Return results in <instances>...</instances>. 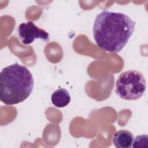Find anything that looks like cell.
<instances>
[{
  "instance_id": "cell-1",
  "label": "cell",
  "mask_w": 148,
  "mask_h": 148,
  "mask_svg": "<svg viewBox=\"0 0 148 148\" xmlns=\"http://www.w3.org/2000/svg\"><path fill=\"white\" fill-rule=\"evenodd\" d=\"M136 23L121 12L103 10L94 20L92 33L95 42L102 50L117 53L132 35Z\"/></svg>"
},
{
  "instance_id": "cell-2",
  "label": "cell",
  "mask_w": 148,
  "mask_h": 148,
  "mask_svg": "<svg viewBox=\"0 0 148 148\" xmlns=\"http://www.w3.org/2000/svg\"><path fill=\"white\" fill-rule=\"evenodd\" d=\"M34 79L29 69L17 62L3 68L0 73V99L8 105L23 102L31 94Z\"/></svg>"
},
{
  "instance_id": "cell-3",
  "label": "cell",
  "mask_w": 148,
  "mask_h": 148,
  "mask_svg": "<svg viewBox=\"0 0 148 148\" xmlns=\"http://www.w3.org/2000/svg\"><path fill=\"white\" fill-rule=\"evenodd\" d=\"M146 88L143 75L136 70H129L119 75L115 84V92L121 99L136 100L143 95Z\"/></svg>"
},
{
  "instance_id": "cell-4",
  "label": "cell",
  "mask_w": 148,
  "mask_h": 148,
  "mask_svg": "<svg viewBox=\"0 0 148 148\" xmlns=\"http://www.w3.org/2000/svg\"><path fill=\"white\" fill-rule=\"evenodd\" d=\"M17 31L21 42L25 45L31 44L36 39H40L45 42L49 40V33L36 26L31 21L20 24Z\"/></svg>"
},
{
  "instance_id": "cell-5",
  "label": "cell",
  "mask_w": 148,
  "mask_h": 148,
  "mask_svg": "<svg viewBox=\"0 0 148 148\" xmlns=\"http://www.w3.org/2000/svg\"><path fill=\"white\" fill-rule=\"evenodd\" d=\"M134 139V136L130 131L120 130L114 132L113 143L117 148H131Z\"/></svg>"
},
{
  "instance_id": "cell-6",
  "label": "cell",
  "mask_w": 148,
  "mask_h": 148,
  "mask_svg": "<svg viewBox=\"0 0 148 148\" xmlns=\"http://www.w3.org/2000/svg\"><path fill=\"white\" fill-rule=\"evenodd\" d=\"M71 96L68 91L63 88H60L53 92L51 97L52 103L57 108H64L71 102Z\"/></svg>"
},
{
  "instance_id": "cell-7",
  "label": "cell",
  "mask_w": 148,
  "mask_h": 148,
  "mask_svg": "<svg viewBox=\"0 0 148 148\" xmlns=\"http://www.w3.org/2000/svg\"><path fill=\"white\" fill-rule=\"evenodd\" d=\"M133 148H147L148 136L147 135H140L134 139L132 145Z\"/></svg>"
}]
</instances>
